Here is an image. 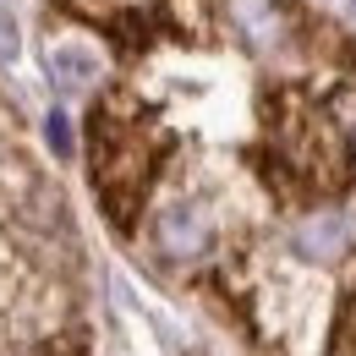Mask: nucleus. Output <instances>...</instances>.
Here are the masks:
<instances>
[{
    "label": "nucleus",
    "mask_w": 356,
    "mask_h": 356,
    "mask_svg": "<svg viewBox=\"0 0 356 356\" xmlns=\"http://www.w3.org/2000/svg\"><path fill=\"white\" fill-rule=\"evenodd\" d=\"M264 121H268L264 154H274L268 181L280 197L291 192V203H307L323 192H346L351 148H346V137L323 104H312L307 93H280V99H268Z\"/></svg>",
    "instance_id": "1"
},
{
    "label": "nucleus",
    "mask_w": 356,
    "mask_h": 356,
    "mask_svg": "<svg viewBox=\"0 0 356 356\" xmlns=\"http://www.w3.org/2000/svg\"><path fill=\"white\" fill-rule=\"evenodd\" d=\"M159 143H165L159 121L143 104H132L127 93L104 99V110L93 115V181L104 192V209L121 225L132 220L137 203H143V186H148L154 165H159V154H154Z\"/></svg>",
    "instance_id": "2"
},
{
    "label": "nucleus",
    "mask_w": 356,
    "mask_h": 356,
    "mask_svg": "<svg viewBox=\"0 0 356 356\" xmlns=\"http://www.w3.org/2000/svg\"><path fill=\"white\" fill-rule=\"evenodd\" d=\"M154 236H159V247H165L170 258H197V252H203V241H209V220H203L197 209L176 203V209H165V214H159Z\"/></svg>",
    "instance_id": "3"
},
{
    "label": "nucleus",
    "mask_w": 356,
    "mask_h": 356,
    "mask_svg": "<svg viewBox=\"0 0 356 356\" xmlns=\"http://www.w3.org/2000/svg\"><path fill=\"white\" fill-rule=\"evenodd\" d=\"M291 247H296L302 258H334V252L346 247V220H340V214H334V220L323 214V220H312L307 230H296Z\"/></svg>",
    "instance_id": "4"
},
{
    "label": "nucleus",
    "mask_w": 356,
    "mask_h": 356,
    "mask_svg": "<svg viewBox=\"0 0 356 356\" xmlns=\"http://www.w3.org/2000/svg\"><path fill=\"white\" fill-rule=\"evenodd\" d=\"M49 77H55V88H66V93L88 88V83H93V55H88V49H77V44L55 49V55H49Z\"/></svg>",
    "instance_id": "5"
},
{
    "label": "nucleus",
    "mask_w": 356,
    "mask_h": 356,
    "mask_svg": "<svg viewBox=\"0 0 356 356\" xmlns=\"http://www.w3.org/2000/svg\"><path fill=\"white\" fill-rule=\"evenodd\" d=\"M334 356H356V280H351V296L334 318Z\"/></svg>",
    "instance_id": "6"
},
{
    "label": "nucleus",
    "mask_w": 356,
    "mask_h": 356,
    "mask_svg": "<svg viewBox=\"0 0 356 356\" xmlns=\"http://www.w3.org/2000/svg\"><path fill=\"white\" fill-rule=\"evenodd\" d=\"M44 137H49V148H55V154H72V127H66V115H49V121H44Z\"/></svg>",
    "instance_id": "7"
},
{
    "label": "nucleus",
    "mask_w": 356,
    "mask_h": 356,
    "mask_svg": "<svg viewBox=\"0 0 356 356\" xmlns=\"http://www.w3.org/2000/svg\"><path fill=\"white\" fill-rule=\"evenodd\" d=\"M11 49H17V33H11V22L0 17V60H11Z\"/></svg>",
    "instance_id": "8"
}]
</instances>
